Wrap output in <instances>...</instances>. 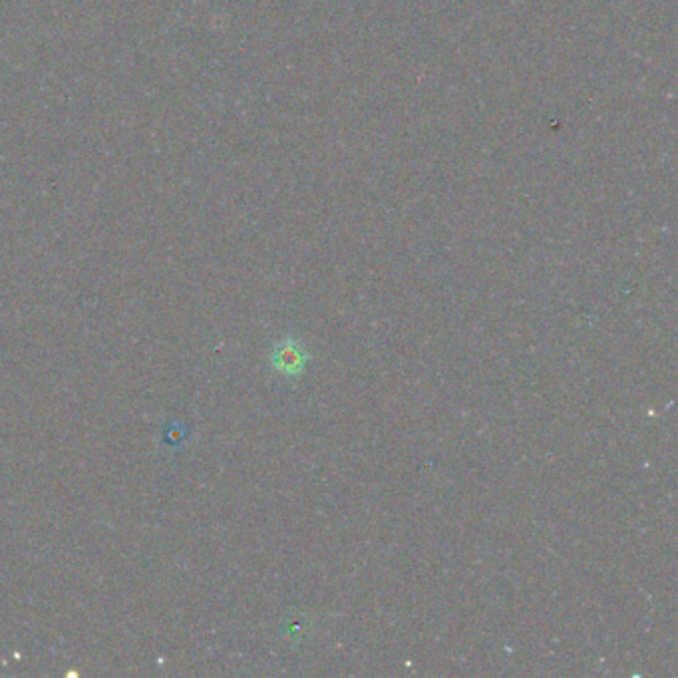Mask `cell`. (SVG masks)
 I'll return each instance as SVG.
<instances>
[{"mask_svg":"<svg viewBox=\"0 0 678 678\" xmlns=\"http://www.w3.org/2000/svg\"><path fill=\"white\" fill-rule=\"evenodd\" d=\"M309 360H310L309 350L293 337H287L285 340L277 342L271 352L273 370L283 374L285 379H290V380H297L299 376L305 372Z\"/></svg>","mask_w":678,"mask_h":678,"instance_id":"6da1fadb","label":"cell"}]
</instances>
